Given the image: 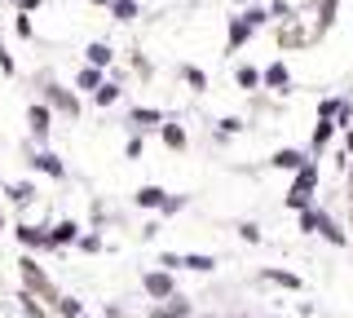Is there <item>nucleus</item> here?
Listing matches in <instances>:
<instances>
[{
    "instance_id": "20e7f679",
    "label": "nucleus",
    "mask_w": 353,
    "mask_h": 318,
    "mask_svg": "<svg viewBox=\"0 0 353 318\" xmlns=\"http://www.w3.org/2000/svg\"><path fill=\"white\" fill-rule=\"evenodd\" d=\"M265 80H270V84H287V71H283V67H274L270 75H265Z\"/></svg>"
},
{
    "instance_id": "f03ea898",
    "label": "nucleus",
    "mask_w": 353,
    "mask_h": 318,
    "mask_svg": "<svg viewBox=\"0 0 353 318\" xmlns=\"http://www.w3.org/2000/svg\"><path fill=\"white\" fill-rule=\"evenodd\" d=\"M146 288L150 292H168V279H163V274H154V279H146Z\"/></svg>"
},
{
    "instance_id": "f257e3e1",
    "label": "nucleus",
    "mask_w": 353,
    "mask_h": 318,
    "mask_svg": "<svg viewBox=\"0 0 353 318\" xmlns=\"http://www.w3.org/2000/svg\"><path fill=\"white\" fill-rule=\"evenodd\" d=\"M115 14L119 18H132V14H137V5H132V0H115Z\"/></svg>"
},
{
    "instance_id": "7ed1b4c3",
    "label": "nucleus",
    "mask_w": 353,
    "mask_h": 318,
    "mask_svg": "<svg viewBox=\"0 0 353 318\" xmlns=\"http://www.w3.org/2000/svg\"><path fill=\"white\" fill-rule=\"evenodd\" d=\"M40 168H44V172H53V177L62 172V168H58V159H53V155H40Z\"/></svg>"
},
{
    "instance_id": "39448f33",
    "label": "nucleus",
    "mask_w": 353,
    "mask_h": 318,
    "mask_svg": "<svg viewBox=\"0 0 353 318\" xmlns=\"http://www.w3.org/2000/svg\"><path fill=\"white\" fill-rule=\"evenodd\" d=\"M22 5H36V0H22Z\"/></svg>"
}]
</instances>
